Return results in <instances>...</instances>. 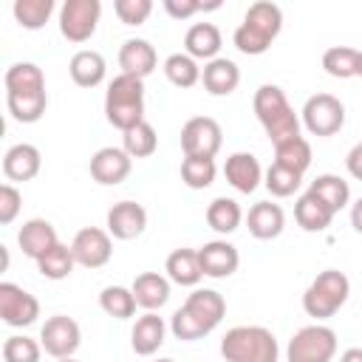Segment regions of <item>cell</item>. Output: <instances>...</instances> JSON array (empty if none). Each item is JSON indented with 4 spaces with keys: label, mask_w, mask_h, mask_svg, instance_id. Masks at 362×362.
I'll use <instances>...</instances> for the list:
<instances>
[{
    "label": "cell",
    "mask_w": 362,
    "mask_h": 362,
    "mask_svg": "<svg viewBox=\"0 0 362 362\" xmlns=\"http://www.w3.org/2000/svg\"><path fill=\"white\" fill-rule=\"evenodd\" d=\"M226 314V300L215 288H195L184 305L170 317V331L181 342L201 339L212 334Z\"/></svg>",
    "instance_id": "cell-1"
},
{
    "label": "cell",
    "mask_w": 362,
    "mask_h": 362,
    "mask_svg": "<svg viewBox=\"0 0 362 362\" xmlns=\"http://www.w3.org/2000/svg\"><path fill=\"white\" fill-rule=\"evenodd\" d=\"M283 28V11L277 3L272 0H257L246 8L243 14V23L235 28L232 34V42L240 54H249V57H260L272 48V42L277 40Z\"/></svg>",
    "instance_id": "cell-2"
},
{
    "label": "cell",
    "mask_w": 362,
    "mask_h": 362,
    "mask_svg": "<svg viewBox=\"0 0 362 362\" xmlns=\"http://www.w3.org/2000/svg\"><path fill=\"white\" fill-rule=\"evenodd\" d=\"M252 107H255V116L257 122L263 124L266 136L272 144H280L291 136H300V119L294 113V107L288 105L286 93L280 85H260L255 90V99H252Z\"/></svg>",
    "instance_id": "cell-3"
},
{
    "label": "cell",
    "mask_w": 362,
    "mask_h": 362,
    "mask_svg": "<svg viewBox=\"0 0 362 362\" xmlns=\"http://www.w3.org/2000/svg\"><path fill=\"white\" fill-rule=\"evenodd\" d=\"M105 119L116 130H130L144 122V79L119 74L105 90Z\"/></svg>",
    "instance_id": "cell-4"
},
{
    "label": "cell",
    "mask_w": 362,
    "mask_h": 362,
    "mask_svg": "<svg viewBox=\"0 0 362 362\" xmlns=\"http://www.w3.org/2000/svg\"><path fill=\"white\" fill-rule=\"evenodd\" d=\"M221 356L226 362H277L280 348L263 325H235L221 339Z\"/></svg>",
    "instance_id": "cell-5"
},
{
    "label": "cell",
    "mask_w": 362,
    "mask_h": 362,
    "mask_svg": "<svg viewBox=\"0 0 362 362\" xmlns=\"http://www.w3.org/2000/svg\"><path fill=\"white\" fill-rule=\"evenodd\" d=\"M348 294H351L348 274L339 269H325L303 291V311L314 320H328L348 303Z\"/></svg>",
    "instance_id": "cell-6"
},
{
    "label": "cell",
    "mask_w": 362,
    "mask_h": 362,
    "mask_svg": "<svg viewBox=\"0 0 362 362\" xmlns=\"http://www.w3.org/2000/svg\"><path fill=\"white\" fill-rule=\"evenodd\" d=\"M337 354V334L328 325H305L300 328L286 348V362H331Z\"/></svg>",
    "instance_id": "cell-7"
},
{
    "label": "cell",
    "mask_w": 362,
    "mask_h": 362,
    "mask_svg": "<svg viewBox=\"0 0 362 362\" xmlns=\"http://www.w3.org/2000/svg\"><path fill=\"white\" fill-rule=\"evenodd\" d=\"M300 113H303V127L311 136H320V139H328V136L339 133L342 124H345V105L334 93L308 96Z\"/></svg>",
    "instance_id": "cell-8"
},
{
    "label": "cell",
    "mask_w": 362,
    "mask_h": 362,
    "mask_svg": "<svg viewBox=\"0 0 362 362\" xmlns=\"http://www.w3.org/2000/svg\"><path fill=\"white\" fill-rule=\"evenodd\" d=\"M102 17L99 0H65L59 6V34L68 42H88Z\"/></svg>",
    "instance_id": "cell-9"
},
{
    "label": "cell",
    "mask_w": 362,
    "mask_h": 362,
    "mask_svg": "<svg viewBox=\"0 0 362 362\" xmlns=\"http://www.w3.org/2000/svg\"><path fill=\"white\" fill-rule=\"evenodd\" d=\"M223 144V130L212 116H192L181 127V150L184 156L215 158Z\"/></svg>",
    "instance_id": "cell-10"
},
{
    "label": "cell",
    "mask_w": 362,
    "mask_h": 362,
    "mask_svg": "<svg viewBox=\"0 0 362 362\" xmlns=\"http://www.w3.org/2000/svg\"><path fill=\"white\" fill-rule=\"evenodd\" d=\"M40 317V300L17 283H0V320L8 328H28Z\"/></svg>",
    "instance_id": "cell-11"
},
{
    "label": "cell",
    "mask_w": 362,
    "mask_h": 362,
    "mask_svg": "<svg viewBox=\"0 0 362 362\" xmlns=\"http://www.w3.org/2000/svg\"><path fill=\"white\" fill-rule=\"evenodd\" d=\"M82 342V331H79V322L65 317V314H54L42 322L40 328V345L48 356L54 359H65V356H74L76 348Z\"/></svg>",
    "instance_id": "cell-12"
},
{
    "label": "cell",
    "mask_w": 362,
    "mask_h": 362,
    "mask_svg": "<svg viewBox=\"0 0 362 362\" xmlns=\"http://www.w3.org/2000/svg\"><path fill=\"white\" fill-rule=\"evenodd\" d=\"M71 252H74L76 266L102 269V266L110 260V255H113L110 232H107V229H99V226H85V229H79V232L74 235Z\"/></svg>",
    "instance_id": "cell-13"
},
{
    "label": "cell",
    "mask_w": 362,
    "mask_h": 362,
    "mask_svg": "<svg viewBox=\"0 0 362 362\" xmlns=\"http://www.w3.org/2000/svg\"><path fill=\"white\" fill-rule=\"evenodd\" d=\"M88 170H90V178H93L96 184H102V187H116V184H122V181L130 175L133 158L124 153V147H102V150H96V153L90 156Z\"/></svg>",
    "instance_id": "cell-14"
},
{
    "label": "cell",
    "mask_w": 362,
    "mask_h": 362,
    "mask_svg": "<svg viewBox=\"0 0 362 362\" xmlns=\"http://www.w3.org/2000/svg\"><path fill=\"white\" fill-rule=\"evenodd\" d=\"M107 232L116 240H133L147 229V209L136 201H119L107 209Z\"/></svg>",
    "instance_id": "cell-15"
},
{
    "label": "cell",
    "mask_w": 362,
    "mask_h": 362,
    "mask_svg": "<svg viewBox=\"0 0 362 362\" xmlns=\"http://www.w3.org/2000/svg\"><path fill=\"white\" fill-rule=\"evenodd\" d=\"M198 260H201V272L204 277L212 280H223L232 277L240 266V255L229 240H209L198 249Z\"/></svg>",
    "instance_id": "cell-16"
},
{
    "label": "cell",
    "mask_w": 362,
    "mask_h": 362,
    "mask_svg": "<svg viewBox=\"0 0 362 362\" xmlns=\"http://www.w3.org/2000/svg\"><path fill=\"white\" fill-rule=\"evenodd\" d=\"M156 65H158V57H156V48L147 40L130 37V40L122 42V48H119V68H122V74L144 79V76H150L156 71Z\"/></svg>",
    "instance_id": "cell-17"
},
{
    "label": "cell",
    "mask_w": 362,
    "mask_h": 362,
    "mask_svg": "<svg viewBox=\"0 0 362 362\" xmlns=\"http://www.w3.org/2000/svg\"><path fill=\"white\" fill-rule=\"evenodd\" d=\"M17 243H20L23 255L37 263V260H40L48 249H54L59 240H57V229L51 226V221H45V218H31V221H25V223L20 226Z\"/></svg>",
    "instance_id": "cell-18"
},
{
    "label": "cell",
    "mask_w": 362,
    "mask_h": 362,
    "mask_svg": "<svg viewBox=\"0 0 362 362\" xmlns=\"http://www.w3.org/2000/svg\"><path fill=\"white\" fill-rule=\"evenodd\" d=\"M223 175H226V181H229L238 192L249 195V192H255V189L260 187V181H263V167H260V161H257L252 153H232V156L226 158V164H223Z\"/></svg>",
    "instance_id": "cell-19"
},
{
    "label": "cell",
    "mask_w": 362,
    "mask_h": 362,
    "mask_svg": "<svg viewBox=\"0 0 362 362\" xmlns=\"http://www.w3.org/2000/svg\"><path fill=\"white\" fill-rule=\"evenodd\" d=\"M40 167H42V156L28 141H20V144L8 147L6 156H3V173H6L8 181H31V178H37Z\"/></svg>",
    "instance_id": "cell-20"
},
{
    "label": "cell",
    "mask_w": 362,
    "mask_h": 362,
    "mask_svg": "<svg viewBox=\"0 0 362 362\" xmlns=\"http://www.w3.org/2000/svg\"><path fill=\"white\" fill-rule=\"evenodd\" d=\"M164 337H167V322L156 311H147L136 320V325L130 331V348L139 356H153L164 345Z\"/></svg>",
    "instance_id": "cell-21"
},
{
    "label": "cell",
    "mask_w": 362,
    "mask_h": 362,
    "mask_svg": "<svg viewBox=\"0 0 362 362\" xmlns=\"http://www.w3.org/2000/svg\"><path fill=\"white\" fill-rule=\"evenodd\" d=\"M246 226H249V235L257 238V240H272L283 232L286 226V212L280 204H272V201H257L249 215H246Z\"/></svg>",
    "instance_id": "cell-22"
},
{
    "label": "cell",
    "mask_w": 362,
    "mask_h": 362,
    "mask_svg": "<svg viewBox=\"0 0 362 362\" xmlns=\"http://www.w3.org/2000/svg\"><path fill=\"white\" fill-rule=\"evenodd\" d=\"M201 82H204L206 93H212V96H229L240 85V68L232 59H226V57H215V59H209L204 65Z\"/></svg>",
    "instance_id": "cell-23"
},
{
    "label": "cell",
    "mask_w": 362,
    "mask_h": 362,
    "mask_svg": "<svg viewBox=\"0 0 362 362\" xmlns=\"http://www.w3.org/2000/svg\"><path fill=\"white\" fill-rule=\"evenodd\" d=\"M68 74L71 79L79 85V88H96L105 82V74H107V65H105V57L93 48H82L71 57L68 62Z\"/></svg>",
    "instance_id": "cell-24"
},
{
    "label": "cell",
    "mask_w": 362,
    "mask_h": 362,
    "mask_svg": "<svg viewBox=\"0 0 362 362\" xmlns=\"http://www.w3.org/2000/svg\"><path fill=\"white\" fill-rule=\"evenodd\" d=\"M133 297L144 311H158L167 300H170V277L158 274V272H141L133 280Z\"/></svg>",
    "instance_id": "cell-25"
},
{
    "label": "cell",
    "mask_w": 362,
    "mask_h": 362,
    "mask_svg": "<svg viewBox=\"0 0 362 362\" xmlns=\"http://www.w3.org/2000/svg\"><path fill=\"white\" fill-rule=\"evenodd\" d=\"M221 31L215 23H192L184 34V48L192 59H215L221 51Z\"/></svg>",
    "instance_id": "cell-26"
},
{
    "label": "cell",
    "mask_w": 362,
    "mask_h": 362,
    "mask_svg": "<svg viewBox=\"0 0 362 362\" xmlns=\"http://www.w3.org/2000/svg\"><path fill=\"white\" fill-rule=\"evenodd\" d=\"M164 272L170 277V283L178 286H198L204 272H201V260H198V249H173L167 255Z\"/></svg>",
    "instance_id": "cell-27"
},
{
    "label": "cell",
    "mask_w": 362,
    "mask_h": 362,
    "mask_svg": "<svg viewBox=\"0 0 362 362\" xmlns=\"http://www.w3.org/2000/svg\"><path fill=\"white\" fill-rule=\"evenodd\" d=\"M308 192L317 195L334 215L351 204V187H348V181H345L342 175H334V173H322V175H317V178L311 181Z\"/></svg>",
    "instance_id": "cell-28"
},
{
    "label": "cell",
    "mask_w": 362,
    "mask_h": 362,
    "mask_svg": "<svg viewBox=\"0 0 362 362\" xmlns=\"http://www.w3.org/2000/svg\"><path fill=\"white\" fill-rule=\"evenodd\" d=\"M294 221H297L300 229H305V232H325V229L331 226V221H334V212H331L317 195L305 192V195H300L297 204H294Z\"/></svg>",
    "instance_id": "cell-29"
},
{
    "label": "cell",
    "mask_w": 362,
    "mask_h": 362,
    "mask_svg": "<svg viewBox=\"0 0 362 362\" xmlns=\"http://www.w3.org/2000/svg\"><path fill=\"white\" fill-rule=\"evenodd\" d=\"M3 82H6V93H40V90H45V76H42L40 65H34V62L8 65Z\"/></svg>",
    "instance_id": "cell-30"
},
{
    "label": "cell",
    "mask_w": 362,
    "mask_h": 362,
    "mask_svg": "<svg viewBox=\"0 0 362 362\" xmlns=\"http://www.w3.org/2000/svg\"><path fill=\"white\" fill-rule=\"evenodd\" d=\"M6 105H8V113L14 122L34 124L42 119V113L48 107V93L45 90H40V93H6Z\"/></svg>",
    "instance_id": "cell-31"
},
{
    "label": "cell",
    "mask_w": 362,
    "mask_h": 362,
    "mask_svg": "<svg viewBox=\"0 0 362 362\" xmlns=\"http://www.w3.org/2000/svg\"><path fill=\"white\" fill-rule=\"evenodd\" d=\"M240 221H243V209H240V204L235 198L221 195V198L209 201V206H206V223H209V229H215L221 235H232L240 226Z\"/></svg>",
    "instance_id": "cell-32"
},
{
    "label": "cell",
    "mask_w": 362,
    "mask_h": 362,
    "mask_svg": "<svg viewBox=\"0 0 362 362\" xmlns=\"http://www.w3.org/2000/svg\"><path fill=\"white\" fill-rule=\"evenodd\" d=\"M274 164H283L294 173H305L311 167V144L305 136H291L280 144H274Z\"/></svg>",
    "instance_id": "cell-33"
},
{
    "label": "cell",
    "mask_w": 362,
    "mask_h": 362,
    "mask_svg": "<svg viewBox=\"0 0 362 362\" xmlns=\"http://www.w3.org/2000/svg\"><path fill=\"white\" fill-rule=\"evenodd\" d=\"M136 297L127 286H105L99 294V308L113 320H130L136 314Z\"/></svg>",
    "instance_id": "cell-34"
},
{
    "label": "cell",
    "mask_w": 362,
    "mask_h": 362,
    "mask_svg": "<svg viewBox=\"0 0 362 362\" xmlns=\"http://www.w3.org/2000/svg\"><path fill=\"white\" fill-rule=\"evenodd\" d=\"M74 266H76L74 252H71V246H65V243H57L54 249H48V252L37 260V272H40L45 280H65V277H71Z\"/></svg>",
    "instance_id": "cell-35"
},
{
    "label": "cell",
    "mask_w": 362,
    "mask_h": 362,
    "mask_svg": "<svg viewBox=\"0 0 362 362\" xmlns=\"http://www.w3.org/2000/svg\"><path fill=\"white\" fill-rule=\"evenodd\" d=\"M122 147L130 158H147L156 153L158 147V136H156V127L150 122H139L136 127L124 130L122 133Z\"/></svg>",
    "instance_id": "cell-36"
},
{
    "label": "cell",
    "mask_w": 362,
    "mask_h": 362,
    "mask_svg": "<svg viewBox=\"0 0 362 362\" xmlns=\"http://www.w3.org/2000/svg\"><path fill=\"white\" fill-rule=\"evenodd\" d=\"M164 76L175 85V88H192L201 82V68L198 59H192L189 54H170L164 59Z\"/></svg>",
    "instance_id": "cell-37"
},
{
    "label": "cell",
    "mask_w": 362,
    "mask_h": 362,
    "mask_svg": "<svg viewBox=\"0 0 362 362\" xmlns=\"http://www.w3.org/2000/svg\"><path fill=\"white\" fill-rule=\"evenodd\" d=\"M11 14H14V20H17L23 28L37 31V28H42V25L51 20V14H54V0H14Z\"/></svg>",
    "instance_id": "cell-38"
},
{
    "label": "cell",
    "mask_w": 362,
    "mask_h": 362,
    "mask_svg": "<svg viewBox=\"0 0 362 362\" xmlns=\"http://www.w3.org/2000/svg\"><path fill=\"white\" fill-rule=\"evenodd\" d=\"M356 62H359V51L351 45H334L322 54V68L328 76L334 79H351L356 76Z\"/></svg>",
    "instance_id": "cell-39"
},
{
    "label": "cell",
    "mask_w": 362,
    "mask_h": 362,
    "mask_svg": "<svg viewBox=\"0 0 362 362\" xmlns=\"http://www.w3.org/2000/svg\"><path fill=\"white\" fill-rule=\"evenodd\" d=\"M215 158H198V156H184L181 161V181L189 189H206L215 181Z\"/></svg>",
    "instance_id": "cell-40"
},
{
    "label": "cell",
    "mask_w": 362,
    "mask_h": 362,
    "mask_svg": "<svg viewBox=\"0 0 362 362\" xmlns=\"http://www.w3.org/2000/svg\"><path fill=\"white\" fill-rule=\"evenodd\" d=\"M300 181H303L300 173H294V170H288V167H283V164H274V161H272V167L263 173V187H266L274 198H288V195H294V192L300 189Z\"/></svg>",
    "instance_id": "cell-41"
},
{
    "label": "cell",
    "mask_w": 362,
    "mask_h": 362,
    "mask_svg": "<svg viewBox=\"0 0 362 362\" xmlns=\"http://www.w3.org/2000/svg\"><path fill=\"white\" fill-rule=\"evenodd\" d=\"M42 345L25 334H14L3 342V362H40Z\"/></svg>",
    "instance_id": "cell-42"
},
{
    "label": "cell",
    "mask_w": 362,
    "mask_h": 362,
    "mask_svg": "<svg viewBox=\"0 0 362 362\" xmlns=\"http://www.w3.org/2000/svg\"><path fill=\"white\" fill-rule=\"evenodd\" d=\"M113 11H116V17L124 25H141L150 17L153 3L150 0H116L113 3Z\"/></svg>",
    "instance_id": "cell-43"
},
{
    "label": "cell",
    "mask_w": 362,
    "mask_h": 362,
    "mask_svg": "<svg viewBox=\"0 0 362 362\" xmlns=\"http://www.w3.org/2000/svg\"><path fill=\"white\" fill-rule=\"evenodd\" d=\"M23 206V195L14 184H3L0 187V223H11L20 215Z\"/></svg>",
    "instance_id": "cell-44"
},
{
    "label": "cell",
    "mask_w": 362,
    "mask_h": 362,
    "mask_svg": "<svg viewBox=\"0 0 362 362\" xmlns=\"http://www.w3.org/2000/svg\"><path fill=\"white\" fill-rule=\"evenodd\" d=\"M221 3H198V0H164V11L173 17V20H187L198 11H206V8H218Z\"/></svg>",
    "instance_id": "cell-45"
},
{
    "label": "cell",
    "mask_w": 362,
    "mask_h": 362,
    "mask_svg": "<svg viewBox=\"0 0 362 362\" xmlns=\"http://www.w3.org/2000/svg\"><path fill=\"white\" fill-rule=\"evenodd\" d=\"M345 167H348V173H351L356 181H362V144H354V147H351V153H348V158H345Z\"/></svg>",
    "instance_id": "cell-46"
},
{
    "label": "cell",
    "mask_w": 362,
    "mask_h": 362,
    "mask_svg": "<svg viewBox=\"0 0 362 362\" xmlns=\"http://www.w3.org/2000/svg\"><path fill=\"white\" fill-rule=\"evenodd\" d=\"M351 226L362 235V198H356V201L351 204Z\"/></svg>",
    "instance_id": "cell-47"
},
{
    "label": "cell",
    "mask_w": 362,
    "mask_h": 362,
    "mask_svg": "<svg viewBox=\"0 0 362 362\" xmlns=\"http://www.w3.org/2000/svg\"><path fill=\"white\" fill-rule=\"evenodd\" d=\"M339 362H362V348H348V351H342Z\"/></svg>",
    "instance_id": "cell-48"
},
{
    "label": "cell",
    "mask_w": 362,
    "mask_h": 362,
    "mask_svg": "<svg viewBox=\"0 0 362 362\" xmlns=\"http://www.w3.org/2000/svg\"><path fill=\"white\" fill-rule=\"evenodd\" d=\"M356 76H362V51H359V62H356Z\"/></svg>",
    "instance_id": "cell-49"
},
{
    "label": "cell",
    "mask_w": 362,
    "mask_h": 362,
    "mask_svg": "<svg viewBox=\"0 0 362 362\" xmlns=\"http://www.w3.org/2000/svg\"><path fill=\"white\" fill-rule=\"evenodd\" d=\"M57 362H79V359H74V356H65V359H57Z\"/></svg>",
    "instance_id": "cell-50"
},
{
    "label": "cell",
    "mask_w": 362,
    "mask_h": 362,
    "mask_svg": "<svg viewBox=\"0 0 362 362\" xmlns=\"http://www.w3.org/2000/svg\"><path fill=\"white\" fill-rule=\"evenodd\" d=\"M156 362H175V359H167V356H164V359H156Z\"/></svg>",
    "instance_id": "cell-51"
},
{
    "label": "cell",
    "mask_w": 362,
    "mask_h": 362,
    "mask_svg": "<svg viewBox=\"0 0 362 362\" xmlns=\"http://www.w3.org/2000/svg\"><path fill=\"white\" fill-rule=\"evenodd\" d=\"M359 144H362V141H359Z\"/></svg>",
    "instance_id": "cell-52"
}]
</instances>
